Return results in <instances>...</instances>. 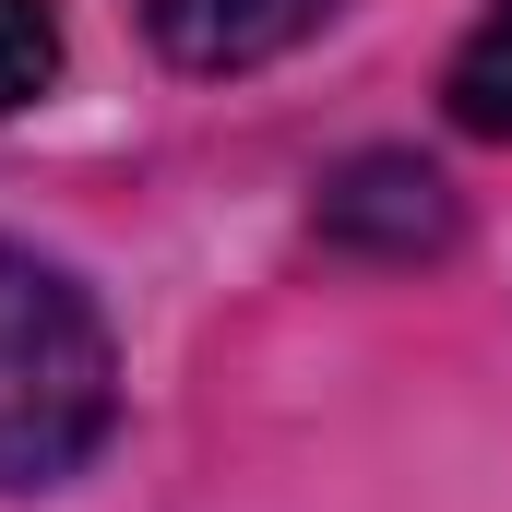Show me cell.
Returning <instances> with one entry per match:
<instances>
[{"instance_id":"obj_1","label":"cell","mask_w":512,"mask_h":512,"mask_svg":"<svg viewBox=\"0 0 512 512\" xmlns=\"http://www.w3.org/2000/svg\"><path fill=\"white\" fill-rule=\"evenodd\" d=\"M120 417V358L96 298L60 262L0 239V489H48L72 477Z\"/></svg>"},{"instance_id":"obj_2","label":"cell","mask_w":512,"mask_h":512,"mask_svg":"<svg viewBox=\"0 0 512 512\" xmlns=\"http://www.w3.org/2000/svg\"><path fill=\"white\" fill-rule=\"evenodd\" d=\"M346 0H143V24H155V48L179 60V72H251L274 48H298V36H322Z\"/></svg>"},{"instance_id":"obj_3","label":"cell","mask_w":512,"mask_h":512,"mask_svg":"<svg viewBox=\"0 0 512 512\" xmlns=\"http://www.w3.org/2000/svg\"><path fill=\"white\" fill-rule=\"evenodd\" d=\"M322 239H346V251H441L453 239V191L417 167V155H358L334 191H322Z\"/></svg>"},{"instance_id":"obj_4","label":"cell","mask_w":512,"mask_h":512,"mask_svg":"<svg viewBox=\"0 0 512 512\" xmlns=\"http://www.w3.org/2000/svg\"><path fill=\"white\" fill-rule=\"evenodd\" d=\"M453 120L489 131V143H512V0L465 36V60H453Z\"/></svg>"},{"instance_id":"obj_5","label":"cell","mask_w":512,"mask_h":512,"mask_svg":"<svg viewBox=\"0 0 512 512\" xmlns=\"http://www.w3.org/2000/svg\"><path fill=\"white\" fill-rule=\"evenodd\" d=\"M48 72H60V12L48 0H0V108L48 96Z\"/></svg>"}]
</instances>
